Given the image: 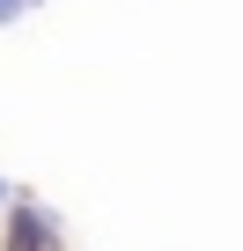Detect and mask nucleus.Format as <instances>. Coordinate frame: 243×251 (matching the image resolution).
Here are the masks:
<instances>
[{"label": "nucleus", "instance_id": "nucleus-3", "mask_svg": "<svg viewBox=\"0 0 243 251\" xmlns=\"http://www.w3.org/2000/svg\"><path fill=\"white\" fill-rule=\"evenodd\" d=\"M8 200H15V185H8V177H0V214H8Z\"/></svg>", "mask_w": 243, "mask_h": 251}, {"label": "nucleus", "instance_id": "nucleus-2", "mask_svg": "<svg viewBox=\"0 0 243 251\" xmlns=\"http://www.w3.org/2000/svg\"><path fill=\"white\" fill-rule=\"evenodd\" d=\"M30 8H44V0H0V30H15V23L30 15Z\"/></svg>", "mask_w": 243, "mask_h": 251}, {"label": "nucleus", "instance_id": "nucleus-1", "mask_svg": "<svg viewBox=\"0 0 243 251\" xmlns=\"http://www.w3.org/2000/svg\"><path fill=\"white\" fill-rule=\"evenodd\" d=\"M0 251H66V222L37 192H15L8 214H0Z\"/></svg>", "mask_w": 243, "mask_h": 251}]
</instances>
